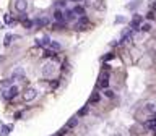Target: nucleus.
<instances>
[{"mask_svg": "<svg viewBox=\"0 0 156 136\" xmlns=\"http://www.w3.org/2000/svg\"><path fill=\"white\" fill-rule=\"evenodd\" d=\"M88 18L83 15V16H80V20H78V23L75 25V31H86L88 29Z\"/></svg>", "mask_w": 156, "mask_h": 136, "instance_id": "nucleus-1", "label": "nucleus"}, {"mask_svg": "<svg viewBox=\"0 0 156 136\" xmlns=\"http://www.w3.org/2000/svg\"><path fill=\"white\" fill-rule=\"evenodd\" d=\"M15 8H17V12L25 13L28 8V0H15Z\"/></svg>", "mask_w": 156, "mask_h": 136, "instance_id": "nucleus-2", "label": "nucleus"}, {"mask_svg": "<svg viewBox=\"0 0 156 136\" xmlns=\"http://www.w3.org/2000/svg\"><path fill=\"white\" fill-rule=\"evenodd\" d=\"M36 96H37V91L34 89V87H29V89H26L25 91V100L26 102H29V100H33V99H36Z\"/></svg>", "mask_w": 156, "mask_h": 136, "instance_id": "nucleus-3", "label": "nucleus"}, {"mask_svg": "<svg viewBox=\"0 0 156 136\" xmlns=\"http://www.w3.org/2000/svg\"><path fill=\"white\" fill-rule=\"evenodd\" d=\"M12 79L13 81H20V79H25V70L23 68H15L12 74Z\"/></svg>", "mask_w": 156, "mask_h": 136, "instance_id": "nucleus-4", "label": "nucleus"}, {"mask_svg": "<svg viewBox=\"0 0 156 136\" xmlns=\"http://www.w3.org/2000/svg\"><path fill=\"white\" fill-rule=\"evenodd\" d=\"M54 71H55V66H54V63H46V65H42V74H44V76H47V78H49Z\"/></svg>", "mask_w": 156, "mask_h": 136, "instance_id": "nucleus-5", "label": "nucleus"}, {"mask_svg": "<svg viewBox=\"0 0 156 136\" xmlns=\"http://www.w3.org/2000/svg\"><path fill=\"white\" fill-rule=\"evenodd\" d=\"M18 94V87L17 86H10L8 87V91H5V97H7V99H13V97H15V96Z\"/></svg>", "mask_w": 156, "mask_h": 136, "instance_id": "nucleus-6", "label": "nucleus"}, {"mask_svg": "<svg viewBox=\"0 0 156 136\" xmlns=\"http://www.w3.org/2000/svg\"><path fill=\"white\" fill-rule=\"evenodd\" d=\"M143 21V18L140 16V15H135L133 16V20H132V23H130V28L132 29H140V23Z\"/></svg>", "mask_w": 156, "mask_h": 136, "instance_id": "nucleus-7", "label": "nucleus"}, {"mask_svg": "<svg viewBox=\"0 0 156 136\" xmlns=\"http://www.w3.org/2000/svg\"><path fill=\"white\" fill-rule=\"evenodd\" d=\"M99 87H101V89H107V87H109V74L107 73L99 79Z\"/></svg>", "mask_w": 156, "mask_h": 136, "instance_id": "nucleus-8", "label": "nucleus"}, {"mask_svg": "<svg viewBox=\"0 0 156 136\" xmlns=\"http://www.w3.org/2000/svg\"><path fill=\"white\" fill-rule=\"evenodd\" d=\"M34 25L36 26H39V28H42V26H46V25H49V18H37V20H34Z\"/></svg>", "mask_w": 156, "mask_h": 136, "instance_id": "nucleus-9", "label": "nucleus"}, {"mask_svg": "<svg viewBox=\"0 0 156 136\" xmlns=\"http://www.w3.org/2000/svg\"><path fill=\"white\" fill-rule=\"evenodd\" d=\"M42 57L44 58H57L55 57V50H52V49H46L44 54H42Z\"/></svg>", "mask_w": 156, "mask_h": 136, "instance_id": "nucleus-10", "label": "nucleus"}, {"mask_svg": "<svg viewBox=\"0 0 156 136\" xmlns=\"http://www.w3.org/2000/svg\"><path fill=\"white\" fill-rule=\"evenodd\" d=\"M36 44H37V45H41V47H42V45H49V44H50V39H49L47 36H44L41 41H39V39H36Z\"/></svg>", "mask_w": 156, "mask_h": 136, "instance_id": "nucleus-11", "label": "nucleus"}, {"mask_svg": "<svg viewBox=\"0 0 156 136\" xmlns=\"http://www.w3.org/2000/svg\"><path fill=\"white\" fill-rule=\"evenodd\" d=\"M73 10H65V13H64V20L65 21H70V20H73Z\"/></svg>", "mask_w": 156, "mask_h": 136, "instance_id": "nucleus-12", "label": "nucleus"}, {"mask_svg": "<svg viewBox=\"0 0 156 136\" xmlns=\"http://www.w3.org/2000/svg\"><path fill=\"white\" fill-rule=\"evenodd\" d=\"M54 20L55 21H64V13H62L60 10H55V12H54Z\"/></svg>", "mask_w": 156, "mask_h": 136, "instance_id": "nucleus-13", "label": "nucleus"}, {"mask_svg": "<svg viewBox=\"0 0 156 136\" xmlns=\"http://www.w3.org/2000/svg\"><path fill=\"white\" fill-rule=\"evenodd\" d=\"M73 13H75V15H80V16H83V15H85V8H83V7H80V5H77V7L73 8Z\"/></svg>", "mask_w": 156, "mask_h": 136, "instance_id": "nucleus-14", "label": "nucleus"}, {"mask_svg": "<svg viewBox=\"0 0 156 136\" xmlns=\"http://www.w3.org/2000/svg\"><path fill=\"white\" fill-rule=\"evenodd\" d=\"M50 49L52 50H60L62 49V45H60V42H57V41H50Z\"/></svg>", "mask_w": 156, "mask_h": 136, "instance_id": "nucleus-15", "label": "nucleus"}, {"mask_svg": "<svg viewBox=\"0 0 156 136\" xmlns=\"http://www.w3.org/2000/svg\"><path fill=\"white\" fill-rule=\"evenodd\" d=\"M12 86V79H3V81H0V87L5 89V87H10Z\"/></svg>", "mask_w": 156, "mask_h": 136, "instance_id": "nucleus-16", "label": "nucleus"}, {"mask_svg": "<svg viewBox=\"0 0 156 136\" xmlns=\"http://www.w3.org/2000/svg\"><path fill=\"white\" fill-rule=\"evenodd\" d=\"M21 23H23V26H25V28H33V25H34V21H31V20H28V18H25V20L21 21Z\"/></svg>", "mask_w": 156, "mask_h": 136, "instance_id": "nucleus-17", "label": "nucleus"}, {"mask_svg": "<svg viewBox=\"0 0 156 136\" xmlns=\"http://www.w3.org/2000/svg\"><path fill=\"white\" fill-rule=\"evenodd\" d=\"M99 99H101V97H99L98 92H93V96H91L90 102H91V104H98V102H99Z\"/></svg>", "mask_w": 156, "mask_h": 136, "instance_id": "nucleus-18", "label": "nucleus"}, {"mask_svg": "<svg viewBox=\"0 0 156 136\" xmlns=\"http://www.w3.org/2000/svg\"><path fill=\"white\" fill-rule=\"evenodd\" d=\"M13 126H2V131H0V136H7L10 131H12Z\"/></svg>", "mask_w": 156, "mask_h": 136, "instance_id": "nucleus-19", "label": "nucleus"}, {"mask_svg": "<svg viewBox=\"0 0 156 136\" xmlns=\"http://www.w3.org/2000/svg\"><path fill=\"white\" fill-rule=\"evenodd\" d=\"M138 5H140V0H135V2H132V3L128 5V10H132V12H133V10L138 8Z\"/></svg>", "mask_w": 156, "mask_h": 136, "instance_id": "nucleus-20", "label": "nucleus"}, {"mask_svg": "<svg viewBox=\"0 0 156 136\" xmlns=\"http://www.w3.org/2000/svg\"><path fill=\"white\" fill-rule=\"evenodd\" d=\"M12 39H13V36L7 34V36H5V41H3V45H7V47H8V45H10V42H12Z\"/></svg>", "mask_w": 156, "mask_h": 136, "instance_id": "nucleus-21", "label": "nucleus"}, {"mask_svg": "<svg viewBox=\"0 0 156 136\" xmlns=\"http://www.w3.org/2000/svg\"><path fill=\"white\" fill-rule=\"evenodd\" d=\"M65 5H67V0H57V2H55V7H59V8L65 7Z\"/></svg>", "mask_w": 156, "mask_h": 136, "instance_id": "nucleus-22", "label": "nucleus"}, {"mask_svg": "<svg viewBox=\"0 0 156 136\" xmlns=\"http://www.w3.org/2000/svg\"><path fill=\"white\" fill-rule=\"evenodd\" d=\"M140 29H142V31H150V29H151V25H150V23H145V25L140 26Z\"/></svg>", "mask_w": 156, "mask_h": 136, "instance_id": "nucleus-23", "label": "nucleus"}, {"mask_svg": "<svg viewBox=\"0 0 156 136\" xmlns=\"http://www.w3.org/2000/svg\"><path fill=\"white\" fill-rule=\"evenodd\" d=\"M104 96H106V97H109V99H112V97H114V92H112L111 89H106V91H104Z\"/></svg>", "mask_w": 156, "mask_h": 136, "instance_id": "nucleus-24", "label": "nucleus"}, {"mask_svg": "<svg viewBox=\"0 0 156 136\" xmlns=\"http://www.w3.org/2000/svg\"><path fill=\"white\" fill-rule=\"evenodd\" d=\"M112 58H114V54H106L103 57V60H104V62H109V60H112Z\"/></svg>", "mask_w": 156, "mask_h": 136, "instance_id": "nucleus-25", "label": "nucleus"}, {"mask_svg": "<svg viewBox=\"0 0 156 136\" xmlns=\"http://www.w3.org/2000/svg\"><path fill=\"white\" fill-rule=\"evenodd\" d=\"M77 123H78V122H77V118H72V120L68 122V125H67V128H72V126H75Z\"/></svg>", "mask_w": 156, "mask_h": 136, "instance_id": "nucleus-26", "label": "nucleus"}, {"mask_svg": "<svg viewBox=\"0 0 156 136\" xmlns=\"http://www.w3.org/2000/svg\"><path fill=\"white\" fill-rule=\"evenodd\" d=\"M146 18H148V20H150V21L156 20V15H155V12H150V13H148V15H146Z\"/></svg>", "mask_w": 156, "mask_h": 136, "instance_id": "nucleus-27", "label": "nucleus"}, {"mask_svg": "<svg viewBox=\"0 0 156 136\" xmlns=\"http://www.w3.org/2000/svg\"><path fill=\"white\" fill-rule=\"evenodd\" d=\"M117 23H119V25L125 23V18H124V16H117V18H115V25H117Z\"/></svg>", "mask_w": 156, "mask_h": 136, "instance_id": "nucleus-28", "label": "nucleus"}, {"mask_svg": "<svg viewBox=\"0 0 156 136\" xmlns=\"http://www.w3.org/2000/svg\"><path fill=\"white\" fill-rule=\"evenodd\" d=\"M86 113H88V107H83L81 110L78 112V115H80V117H83V115H86Z\"/></svg>", "mask_w": 156, "mask_h": 136, "instance_id": "nucleus-29", "label": "nucleus"}, {"mask_svg": "<svg viewBox=\"0 0 156 136\" xmlns=\"http://www.w3.org/2000/svg\"><path fill=\"white\" fill-rule=\"evenodd\" d=\"M146 109H148V112H155V110H156L153 104H146Z\"/></svg>", "mask_w": 156, "mask_h": 136, "instance_id": "nucleus-30", "label": "nucleus"}, {"mask_svg": "<svg viewBox=\"0 0 156 136\" xmlns=\"http://www.w3.org/2000/svg\"><path fill=\"white\" fill-rule=\"evenodd\" d=\"M10 15H5V23H7V25H12V20H10Z\"/></svg>", "mask_w": 156, "mask_h": 136, "instance_id": "nucleus-31", "label": "nucleus"}, {"mask_svg": "<svg viewBox=\"0 0 156 136\" xmlns=\"http://www.w3.org/2000/svg\"><path fill=\"white\" fill-rule=\"evenodd\" d=\"M57 86H59V81H52V84H50V87H52V89H55Z\"/></svg>", "mask_w": 156, "mask_h": 136, "instance_id": "nucleus-32", "label": "nucleus"}, {"mask_svg": "<svg viewBox=\"0 0 156 136\" xmlns=\"http://www.w3.org/2000/svg\"><path fill=\"white\" fill-rule=\"evenodd\" d=\"M155 10H156V2H155Z\"/></svg>", "mask_w": 156, "mask_h": 136, "instance_id": "nucleus-33", "label": "nucleus"}, {"mask_svg": "<svg viewBox=\"0 0 156 136\" xmlns=\"http://www.w3.org/2000/svg\"><path fill=\"white\" fill-rule=\"evenodd\" d=\"M75 2H80V0H75Z\"/></svg>", "mask_w": 156, "mask_h": 136, "instance_id": "nucleus-34", "label": "nucleus"}]
</instances>
